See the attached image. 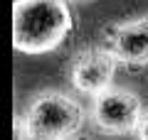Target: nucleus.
Instances as JSON below:
<instances>
[{"instance_id":"39448f33","label":"nucleus","mask_w":148,"mask_h":140,"mask_svg":"<svg viewBox=\"0 0 148 140\" xmlns=\"http://www.w3.org/2000/svg\"><path fill=\"white\" fill-rule=\"evenodd\" d=\"M99 44L114 54L123 67H146L148 64V12L123 17L101 30Z\"/></svg>"},{"instance_id":"6e6552de","label":"nucleus","mask_w":148,"mask_h":140,"mask_svg":"<svg viewBox=\"0 0 148 140\" xmlns=\"http://www.w3.org/2000/svg\"><path fill=\"white\" fill-rule=\"evenodd\" d=\"M69 140H89V138H86V135H82V133H79V135H74V138H69Z\"/></svg>"},{"instance_id":"f03ea898","label":"nucleus","mask_w":148,"mask_h":140,"mask_svg":"<svg viewBox=\"0 0 148 140\" xmlns=\"http://www.w3.org/2000/svg\"><path fill=\"white\" fill-rule=\"evenodd\" d=\"M35 140H69L79 135L89 120V111L74 93L42 88L32 93L22 108Z\"/></svg>"},{"instance_id":"0eeeda50","label":"nucleus","mask_w":148,"mask_h":140,"mask_svg":"<svg viewBox=\"0 0 148 140\" xmlns=\"http://www.w3.org/2000/svg\"><path fill=\"white\" fill-rule=\"evenodd\" d=\"M133 135H136V140H148V111H143V116H141V120H138Z\"/></svg>"},{"instance_id":"7ed1b4c3","label":"nucleus","mask_w":148,"mask_h":140,"mask_svg":"<svg viewBox=\"0 0 148 140\" xmlns=\"http://www.w3.org/2000/svg\"><path fill=\"white\" fill-rule=\"evenodd\" d=\"M143 111V101L136 91L123 86H109L106 91L89 99V123L104 135L121 138L136 133Z\"/></svg>"},{"instance_id":"20e7f679","label":"nucleus","mask_w":148,"mask_h":140,"mask_svg":"<svg viewBox=\"0 0 148 140\" xmlns=\"http://www.w3.org/2000/svg\"><path fill=\"white\" fill-rule=\"evenodd\" d=\"M119 62L114 54L106 52L104 47H84L79 52H74V57L67 64V81L74 88V93L94 99L96 93L106 91L114 86V76H116Z\"/></svg>"},{"instance_id":"423d86ee","label":"nucleus","mask_w":148,"mask_h":140,"mask_svg":"<svg viewBox=\"0 0 148 140\" xmlns=\"http://www.w3.org/2000/svg\"><path fill=\"white\" fill-rule=\"evenodd\" d=\"M12 140H35L30 125H27V120H25V116H22V111H17L15 120H12Z\"/></svg>"},{"instance_id":"f257e3e1","label":"nucleus","mask_w":148,"mask_h":140,"mask_svg":"<svg viewBox=\"0 0 148 140\" xmlns=\"http://www.w3.org/2000/svg\"><path fill=\"white\" fill-rule=\"evenodd\" d=\"M72 30V0H15L12 5V47L20 54L54 52Z\"/></svg>"}]
</instances>
